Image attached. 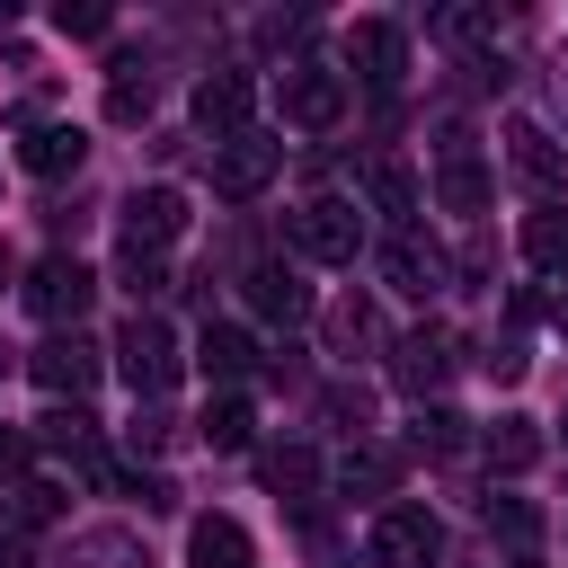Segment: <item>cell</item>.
Listing matches in <instances>:
<instances>
[{"label":"cell","instance_id":"6da1fadb","mask_svg":"<svg viewBox=\"0 0 568 568\" xmlns=\"http://www.w3.org/2000/svg\"><path fill=\"white\" fill-rule=\"evenodd\" d=\"M284 240H293V257H311V266H355V248H364V213L337 204V195H311L302 213H284Z\"/></svg>","mask_w":568,"mask_h":568},{"label":"cell","instance_id":"7a4b0ae2","mask_svg":"<svg viewBox=\"0 0 568 568\" xmlns=\"http://www.w3.org/2000/svg\"><path fill=\"white\" fill-rule=\"evenodd\" d=\"M178 364H186V355H178L169 320H160V311H133V320H124V337H115V373L133 382V399H160V390L178 382Z\"/></svg>","mask_w":568,"mask_h":568},{"label":"cell","instance_id":"3957f363","mask_svg":"<svg viewBox=\"0 0 568 568\" xmlns=\"http://www.w3.org/2000/svg\"><path fill=\"white\" fill-rule=\"evenodd\" d=\"M18 293H27V311H36V320L80 328V311L98 302V275H89L80 257H62V248H53V257H36V266H27V284H18Z\"/></svg>","mask_w":568,"mask_h":568},{"label":"cell","instance_id":"277c9868","mask_svg":"<svg viewBox=\"0 0 568 568\" xmlns=\"http://www.w3.org/2000/svg\"><path fill=\"white\" fill-rule=\"evenodd\" d=\"M27 373H36V390H53V399H71V408H80V399L98 390L106 355H98V346H89L80 328H53V337H44L36 355H27Z\"/></svg>","mask_w":568,"mask_h":568},{"label":"cell","instance_id":"5b68a950","mask_svg":"<svg viewBox=\"0 0 568 568\" xmlns=\"http://www.w3.org/2000/svg\"><path fill=\"white\" fill-rule=\"evenodd\" d=\"M373 559H382V568H435V559H444L435 506H382V515H373Z\"/></svg>","mask_w":568,"mask_h":568},{"label":"cell","instance_id":"8992f818","mask_svg":"<svg viewBox=\"0 0 568 568\" xmlns=\"http://www.w3.org/2000/svg\"><path fill=\"white\" fill-rule=\"evenodd\" d=\"M275 106H284V124L328 133V124L346 115V71H328V62H293V71H284V89H275Z\"/></svg>","mask_w":568,"mask_h":568},{"label":"cell","instance_id":"52a82bcc","mask_svg":"<svg viewBox=\"0 0 568 568\" xmlns=\"http://www.w3.org/2000/svg\"><path fill=\"white\" fill-rule=\"evenodd\" d=\"M382 284H390V293H408V302H435V293L453 284V257H444L435 240H417V222H408V231H390V240H382Z\"/></svg>","mask_w":568,"mask_h":568},{"label":"cell","instance_id":"ba28073f","mask_svg":"<svg viewBox=\"0 0 568 568\" xmlns=\"http://www.w3.org/2000/svg\"><path fill=\"white\" fill-rule=\"evenodd\" d=\"M453 364H462V337H453V328H435V320H426V328H408V337L390 346V382H399L408 399L444 390V382H453Z\"/></svg>","mask_w":568,"mask_h":568},{"label":"cell","instance_id":"9c48e42d","mask_svg":"<svg viewBox=\"0 0 568 568\" xmlns=\"http://www.w3.org/2000/svg\"><path fill=\"white\" fill-rule=\"evenodd\" d=\"M275 169H284V142H275V133H231V142H213V195H231V204H248Z\"/></svg>","mask_w":568,"mask_h":568},{"label":"cell","instance_id":"30bf717a","mask_svg":"<svg viewBox=\"0 0 568 568\" xmlns=\"http://www.w3.org/2000/svg\"><path fill=\"white\" fill-rule=\"evenodd\" d=\"M36 444H44V453H62V462H80V470H89L98 488H115V462L98 453V417H89V408H71V399H53V408L36 417Z\"/></svg>","mask_w":568,"mask_h":568},{"label":"cell","instance_id":"8fae6325","mask_svg":"<svg viewBox=\"0 0 568 568\" xmlns=\"http://www.w3.org/2000/svg\"><path fill=\"white\" fill-rule=\"evenodd\" d=\"M346 71H355L364 89H399V71H408V36H399L390 18H355V27H346Z\"/></svg>","mask_w":568,"mask_h":568},{"label":"cell","instance_id":"7c38bea8","mask_svg":"<svg viewBox=\"0 0 568 568\" xmlns=\"http://www.w3.org/2000/svg\"><path fill=\"white\" fill-rule=\"evenodd\" d=\"M506 160H515V178H524V186H541V195H559V186H568V151H559V133H550V124H532V115H506Z\"/></svg>","mask_w":568,"mask_h":568},{"label":"cell","instance_id":"4fadbf2b","mask_svg":"<svg viewBox=\"0 0 568 568\" xmlns=\"http://www.w3.org/2000/svg\"><path fill=\"white\" fill-rule=\"evenodd\" d=\"M240 293H248L257 320H284V328L311 320V284H302V266H284V257H257V266L240 275Z\"/></svg>","mask_w":568,"mask_h":568},{"label":"cell","instance_id":"5bb4252c","mask_svg":"<svg viewBox=\"0 0 568 568\" xmlns=\"http://www.w3.org/2000/svg\"><path fill=\"white\" fill-rule=\"evenodd\" d=\"M248 106H257V80H248V71H204V80H195V124H204V133H222V142L248 133Z\"/></svg>","mask_w":568,"mask_h":568},{"label":"cell","instance_id":"9a60e30c","mask_svg":"<svg viewBox=\"0 0 568 568\" xmlns=\"http://www.w3.org/2000/svg\"><path fill=\"white\" fill-rule=\"evenodd\" d=\"M80 160H89V133H80V124L27 115V133H18V169H27V178H71Z\"/></svg>","mask_w":568,"mask_h":568},{"label":"cell","instance_id":"2e32d148","mask_svg":"<svg viewBox=\"0 0 568 568\" xmlns=\"http://www.w3.org/2000/svg\"><path fill=\"white\" fill-rule=\"evenodd\" d=\"M186 231V195L178 186H133L124 195V248H169Z\"/></svg>","mask_w":568,"mask_h":568},{"label":"cell","instance_id":"e0dca14e","mask_svg":"<svg viewBox=\"0 0 568 568\" xmlns=\"http://www.w3.org/2000/svg\"><path fill=\"white\" fill-rule=\"evenodd\" d=\"M248 524L240 515H195L186 524V568H248Z\"/></svg>","mask_w":568,"mask_h":568},{"label":"cell","instance_id":"ac0fdd59","mask_svg":"<svg viewBox=\"0 0 568 568\" xmlns=\"http://www.w3.org/2000/svg\"><path fill=\"white\" fill-rule=\"evenodd\" d=\"M337 488H346V497H390V488H399V453L373 444V435H355L346 462H337Z\"/></svg>","mask_w":568,"mask_h":568},{"label":"cell","instance_id":"d6986e66","mask_svg":"<svg viewBox=\"0 0 568 568\" xmlns=\"http://www.w3.org/2000/svg\"><path fill=\"white\" fill-rule=\"evenodd\" d=\"M248 364H257V346H248V328H231V320H213V328L195 337V373H204V382H240Z\"/></svg>","mask_w":568,"mask_h":568},{"label":"cell","instance_id":"ffe728a7","mask_svg":"<svg viewBox=\"0 0 568 568\" xmlns=\"http://www.w3.org/2000/svg\"><path fill=\"white\" fill-rule=\"evenodd\" d=\"M479 453H488V470H532L541 462V426L532 417H497V426H479Z\"/></svg>","mask_w":568,"mask_h":568},{"label":"cell","instance_id":"44dd1931","mask_svg":"<svg viewBox=\"0 0 568 568\" xmlns=\"http://www.w3.org/2000/svg\"><path fill=\"white\" fill-rule=\"evenodd\" d=\"M435 195H444V213H479V204H488V169H479L470 151H444V169H435Z\"/></svg>","mask_w":568,"mask_h":568},{"label":"cell","instance_id":"7402d4cb","mask_svg":"<svg viewBox=\"0 0 568 568\" xmlns=\"http://www.w3.org/2000/svg\"><path fill=\"white\" fill-rule=\"evenodd\" d=\"M524 257H532L541 275H559V266H568V204H541V213H524Z\"/></svg>","mask_w":568,"mask_h":568},{"label":"cell","instance_id":"603a6c76","mask_svg":"<svg viewBox=\"0 0 568 568\" xmlns=\"http://www.w3.org/2000/svg\"><path fill=\"white\" fill-rule=\"evenodd\" d=\"M364 195H373V204H382V213L408 231V213H417V178H408L399 160H373V169H364Z\"/></svg>","mask_w":568,"mask_h":568},{"label":"cell","instance_id":"cb8c5ba5","mask_svg":"<svg viewBox=\"0 0 568 568\" xmlns=\"http://www.w3.org/2000/svg\"><path fill=\"white\" fill-rule=\"evenodd\" d=\"M248 435H257V408H248L240 390H222V399L204 408V444H213V453H240Z\"/></svg>","mask_w":568,"mask_h":568},{"label":"cell","instance_id":"d4e9b609","mask_svg":"<svg viewBox=\"0 0 568 568\" xmlns=\"http://www.w3.org/2000/svg\"><path fill=\"white\" fill-rule=\"evenodd\" d=\"M488 532L515 541V559H532V541H541V506H532V497H488Z\"/></svg>","mask_w":568,"mask_h":568},{"label":"cell","instance_id":"484cf974","mask_svg":"<svg viewBox=\"0 0 568 568\" xmlns=\"http://www.w3.org/2000/svg\"><path fill=\"white\" fill-rule=\"evenodd\" d=\"M71 568H151V550L133 532H80L71 541Z\"/></svg>","mask_w":568,"mask_h":568},{"label":"cell","instance_id":"4316f807","mask_svg":"<svg viewBox=\"0 0 568 568\" xmlns=\"http://www.w3.org/2000/svg\"><path fill=\"white\" fill-rule=\"evenodd\" d=\"M462 444H470V417H462V408H417V453L453 462Z\"/></svg>","mask_w":568,"mask_h":568},{"label":"cell","instance_id":"83f0119b","mask_svg":"<svg viewBox=\"0 0 568 568\" xmlns=\"http://www.w3.org/2000/svg\"><path fill=\"white\" fill-rule=\"evenodd\" d=\"M106 115H115V124H142V115H151V71L124 62V71L106 80Z\"/></svg>","mask_w":568,"mask_h":568},{"label":"cell","instance_id":"f1b7e54d","mask_svg":"<svg viewBox=\"0 0 568 568\" xmlns=\"http://www.w3.org/2000/svg\"><path fill=\"white\" fill-rule=\"evenodd\" d=\"M115 284H124L133 302H151V293H169V266H160V248H124V257H115Z\"/></svg>","mask_w":568,"mask_h":568},{"label":"cell","instance_id":"f546056e","mask_svg":"<svg viewBox=\"0 0 568 568\" xmlns=\"http://www.w3.org/2000/svg\"><path fill=\"white\" fill-rule=\"evenodd\" d=\"M266 488H275V497H311V488H320V462H311L302 444H284V453L266 462Z\"/></svg>","mask_w":568,"mask_h":568},{"label":"cell","instance_id":"4dcf8cb0","mask_svg":"<svg viewBox=\"0 0 568 568\" xmlns=\"http://www.w3.org/2000/svg\"><path fill=\"white\" fill-rule=\"evenodd\" d=\"M9 515H18V524H53V515H62V488H53V479H18V488H9Z\"/></svg>","mask_w":568,"mask_h":568},{"label":"cell","instance_id":"1f68e13d","mask_svg":"<svg viewBox=\"0 0 568 568\" xmlns=\"http://www.w3.org/2000/svg\"><path fill=\"white\" fill-rule=\"evenodd\" d=\"M169 435H178V417H169L160 399H142V408H133V426H124V444H133V453H160Z\"/></svg>","mask_w":568,"mask_h":568},{"label":"cell","instance_id":"d6a6232c","mask_svg":"<svg viewBox=\"0 0 568 568\" xmlns=\"http://www.w3.org/2000/svg\"><path fill=\"white\" fill-rule=\"evenodd\" d=\"M53 27H62V36H106V27H115V9H98V0H62V9H53Z\"/></svg>","mask_w":568,"mask_h":568},{"label":"cell","instance_id":"836d02e7","mask_svg":"<svg viewBox=\"0 0 568 568\" xmlns=\"http://www.w3.org/2000/svg\"><path fill=\"white\" fill-rule=\"evenodd\" d=\"M328 417L364 435V417H373V390H364V382H328Z\"/></svg>","mask_w":568,"mask_h":568},{"label":"cell","instance_id":"e575fe53","mask_svg":"<svg viewBox=\"0 0 568 568\" xmlns=\"http://www.w3.org/2000/svg\"><path fill=\"white\" fill-rule=\"evenodd\" d=\"M479 364H488V382H524V373H532V355H524V337H497V346H488Z\"/></svg>","mask_w":568,"mask_h":568},{"label":"cell","instance_id":"d590c367","mask_svg":"<svg viewBox=\"0 0 568 568\" xmlns=\"http://www.w3.org/2000/svg\"><path fill=\"white\" fill-rule=\"evenodd\" d=\"M27 462H36V435L0 426V488H18V479H27Z\"/></svg>","mask_w":568,"mask_h":568},{"label":"cell","instance_id":"8d00e7d4","mask_svg":"<svg viewBox=\"0 0 568 568\" xmlns=\"http://www.w3.org/2000/svg\"><path fill=\"white\" fill-rule=\"evenodd\" d=\"M328 328H337V346H364V337H373V311H364V302H337Z\"/></svg>","mask_w":568,"mask_h":568},{"label":"cell","instance_id":"74e56055","mask_svg":"<svg viewBox=\"0 0 568 568\" xmlns=\"http://www.w3.org/2000/svg\"><path fill=\"white\" fill-rule=\"evenodd\" d=\"M506 568H541V559H506Z\"/></svg>","mask_w":568,"mask_h":568},{"label":"cell","instance_id":"f35d334b","mask_svg":"<svg viewBox=\"0 0 568 568\" xmlns=\"http://www.w3.org/2000/svg\"><path fill=\"white\" fill-rule=\"evenodd\" d=\"M559 426H568V408H559Z\"/></svg>","mask_w":568,"mask_h":568}]
</instances>
